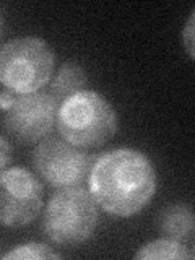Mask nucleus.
<instances>
[{"label":"nucleus","mask_w":195,"mask_h":260,"mask_svg":"<svg viewBox=\"0 0 195 260\" xmlns=\"http://www.w3.org/2000/svg\"><path fill=\"white\" fill-rule=\"evenodd\" d=\"M88 185L91 197L104 211L127 218L148 205L156 190V176L143 153L119 148L96 159Z\"/></svg>","instance_id":"nucleus-1"},{"label":"nucleus","mask_w":195,"mask_h":260,"mask_svg":"<svg viewBox=\"0 0 195 260\" xmlns=\"http://www.w3.org/2000/svg\"><path fill=\"white\" fill-rule=\"evenodd\" d=\"M57 127L65 142L89 148L111 140L117 130V116L108 100L83 89L63 100L57 112Z\"/></svg>","instance_id":"nucleus-2"},{"label":"nucleus","mask_w":195,"mask_h":260,"mask_svg":"<svg viewBox=\"0 0 195 260\" xmlns=\"http://www.w3.org/2000/svg\"><path fill=\"white\" fill-rule=\"evenodd\" d=\"M52 69L54 54L41 38H15L0 51V83L13 94L36 93L51 80Z\"/></svg>","instance_id":"nucleus-3"},{"label":"nucleus","mask_w":195,"mask_h":260,"mask_svg":"<svg viewBox=\"0 0 195 260\" xmlns=\"http://www.w3.org/2000/svg\"><path fill=\"white\" fill-rule=\"evenodd\" d=\"M98 223L96 202L80 185L65 187L52 195L44 213V233L60 246H75L93 236Z\"/></svg>","instance_id":"nucleus-4"},{"label":"nucleus","mask_w":195,"mask_h":260,"mask_svg":"<svg viewBox=\"0 0 195 260\" xmlns=\"http://www.w3.org/2000/svg\"><path fill=\"white\" fill-rule=\"evenodd\" d=\"M43 207L41 182L24 168L0 171V223L10 228L29 224Z\"/></svg>","instance_id":"nucleus-5"},{"label":"nucleus","mask_w":195,"mask_h":260,"mask_svg":"<svg viewBox=\"0 0 195 260\" xmlns=\"http://www.w3.org/2000/svg\"><path fill=\"white\" fill-rule=\"evenodd\" d=\"M32 165L49 185L65 189L83 182L89 171V158L75 145L49 138L36 146Z\"/></svg>","instance_id":"nucleus-6"},{"label":"nucleus","mask_w":195,"mask_h":260,"mask_svg":"<svg viewBox=\"0 0 195 260\" xmlns=\"http://www.w3.org/2000/svg\"><path fill=\"white\" fill-rule=\"evenodd\" d=\"M57 103L51 94H20L5 114V128L16 142L32 143L52 130Z\"/></svg>","instance_id":"nucleus-7"},{"label":"nucleus","mask_w":195,"mask_h":260,"mask_svg":"<svg viewBox=\"0 0 195 260\" xmlns=\"http://www.w3.org/2000/svg\"><path fill=\"white\" fill-rule=\"evenodd\" d=\"M159 231L169 239L182 241L192 234L193 213L187 205H171L161 211L158 218Z\"/></svg>","instance_id":"nucleus-8"},{"label":"nucleus","mask_w":195,"mask_h":260,"mask_svg":"<svg viewBox=\"0 0 195 260\" xmlns=\"http://www.w3.org/2000/svg\"><path fill=\"white\" fill-rule=\"evenodd\" d=\"M138 260H189L192 258V252L187 250L179 241L174 239H158L148 242L146 246L140 247L135 254Z\"/></svg>","instance_id":"nucleus-9"},{"label":"nucleus","mask_w":195,"mask_h":260,"mask_svg":"<svg viewBox=\"0 0 195 260\" xmlns=\"http://www.w3.org/2000/svg\"><path fill=\"white\" fill-rule=\"evenodd\" d=\"M85 85H86L85 70L78 63H67L57 73L52 83V89L60 100H67V98L77 94L78 91H83Z\"/></svg>","instance_id":"nucleus-10"},{"label":"nucleus","mask_w":195,"mask_h":260,"mask_svg":"<svg viewBox=\"0 0 195 260\" xmlns=\"http://www.w3.org/2000/svg\"><path fill=\"white\" fill-rule=\"evenodd\" d=\"M5 260H46V258H60V254L52 250L46 244L29 242L12 249L4 255Z\"/></svg>","instance_id":"nucleus-11"},{"label":"nucleus","mask_w":195,"mask_h":260,"mask_svg":"<svg viewBox=\"0 0 195 260\" xmlns=\"http://www.w3.org/2000/svg\"><path fill=\"white\" fill-rule=\"evenodd\" d=\"M10 156H12V148L8 142L4 137H0V171H2L8 162H10Z\"/></svg>","instance_id":"nucleus-12"},{"label":"nucleus","mask_w":195,"mask_h":260,"mask_svg":"<svg viewBox=\"0 0 195 260\" xmlns=\"http://www.w3.org/2000/svg\"><path fill=\"white\" fill-rule=\"evenodd\" d=\"M192 23H193V16H190L189 23H187V28L184 31V38H185V46H187V51H189L190 57H193V35H192Z\"/></svg>","instance_id":"nucleus-13"},{"label":"nucleus","mask_w":195,"mask_h":260,"mask_svg":"<svg viewBox=\"0 0 195 260\" xmlns=\"http://www.w3.org/2000/svg\"><path fill=\"white\" fill-rule=\"evenodd\" d=\"M15 100H16V96L12 91H8V89L7 91H2L0 93V109L7 112L13 106Z\"/></svg>","instance_id":"nucleus-14"},{"label":"nucleus","mask_w":195,"mask_h":260,"mask_svg":"<svg viewBox=\"0 0 195 260\" xmlns=\"http://www.w3.org/2000/svg\"><path fill=\"white\" fill-rule=\"evenodd\" d=\"M0 24H2V23H0ZM0 28H2V26H0Z\"/></svg>","instance_id":"nucleus-15"}]
</instances>
